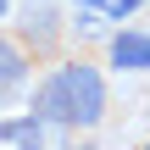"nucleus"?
Masks as SVG:
<instances>
[{
	"mask_svg": "<svg viewBox=\"0 0 150 150\" xmlns=\"http://www.w3.org/2000/svg\"><path fill=\"white\" fill-rule=\"evenodd\" d=\"M78 6H83V11H100V17H111V22H122V17H128V11H139L145 0H78Z\"/></svg>",
	"mask_w": 150,
	"mask_h": 150,
	"instance_id": "423d86ee",
	"label": "nucleus"
},
{
	"mask_svg": "<svg viewBox=\"0 0 150 150\" xmlns=\"http://www.w3.org/2000/svg\"><path fill=\"white\" fill-rule=\"evenodd\" d=\"M45 117L39 111H28V117H0V145H39L45 139Z\"/></svg>",
	"mask_w": 150,
	"mask_h": 150,
	"instance_id": "39448f33",
	"label": "nucleus"
},
{
	"mask_svg": "<svg viewBox=\"0 0 150 150\" xmlns=\"http://www.w3.org/2000/svg\"><path fill=\"white\" fill-rule=\"evenodd\" d=\"M28 72H33L28 45H22V39H11V33H0V111L28 89Z\"/></svg>",
	"mask_w": 150,
	"mask_h": 150,
	"instance_id": "f03ea898",
	"label": "nucleus"
},
{
	"mask_svg": "<svg viewBox=\"0 0 150 150\" xmlns=\"http://www.w3.org/2000/svg\"><path fill=\"white\" fill-rule=\"evenodd\" d=\"M56 39H61L56 11H50V6H28V17H22V45H33V56H45Z\"/></svg>",
	"mask_w": 150,
	"mask_h": 150,
	"instance_id": "20e7f679",
	"label": "nucleus"
},
{
	"mask_svg": "<svg viewBox=\"0 0 150 150\" xmlns=\"http://www.w3.org/2000/svg\"><path fill=\"white\" fill-rule=\"evenodd\" d=\"M111 67H122V72H145L150 67V33L139 28H122V33H111Z\"/></svg>",
	"mask_w": 150,
	"mask_h": 150,
	"instance_id": "7ed1b4c3",
	"label": "nucleus"
},
{
	"mask_svg": "<svg viewBox=\"0 0 150 150\" xmlns=\"http://www.w3.org/2000/svg\"><path fill=\"white\" fill-rule=\"evenodd\" d=\"M6 11H11V0H0V22H6Z\"/></svg>",
	"mask_w": 150,
	"mask_h": 150,
	"instance_id": "0eeeda50",
	"label": "nucleus"
},
{
	"mask_svg": "<svg viewBox=\"0 0 150 150\" xmlns=\"http://www.w3.org/2000/svg\"><path fill=\"white\" fill-rule=\"evenodd\" d=\"M106 72L95 61H56L39 89H33V111L50 122V128H95L106 117Z\"/></svg>",
	"mask_w": 150,
	"mask_h": 150,
	"instance_id": "f257e3e1",
	"label": "nucleus"
}]
</instances>
